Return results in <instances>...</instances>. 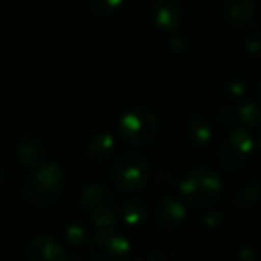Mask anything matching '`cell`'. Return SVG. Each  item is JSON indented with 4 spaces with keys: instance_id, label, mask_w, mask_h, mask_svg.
Returning a JSON list of instances; mask_svg holds the SVG:
<instances>
[{
    "instance_id": "1",
    "label": "cell",
    "mask_w": 261,
    "mask_h": 261,
    "mask_svg": "<svg viewBox=\"0 0 261 261\" xmlns=\"http://www.w3.org/2000/svg\"><path fill=\"white\" fill-rule=\"evenodd\" d=\"M66 185L64 169L55 162H46L41 167L34 169L23 179L20 196L29 206L36 210L50 208L61 199Z\"/></svg>"
},
{
    "instance_id": "2",
    "label": "cell",
    "mask_w": 261,
    "mask_h": 261,
    "mask_svg": "<svg viewBox=\"0 0 261 261\" xmlns=\"http://www.w3.org/2000/svg\"><path fill=\"white\" fill-rule=\"evenodd\" d=\"M178 190L187 204L206 210L220 199L224 183L215 169L208 165H196L183 176L181 181H178Z\"/></svg>"
},
{
    "instance_id": "3",
    "label": "cell",
    "mask_w": 261,
    "mask_h": 261,
    "mask_svg": "<svg viewBox=\"0 0 261 261\" xmlns=\"http://www.w3.org/2000/svg\"><path fill=\"white\" fill-rule=\"evenodd\" d=\"M109 174L119 192L134 194L144 189L151 179V165L141 153L124 151L114 158Z\"/></svg>"
},
{
    "instance_id": "4",
    "label": "cell",
    "mask_w": 261,
    "mask_h": 261,
    "mask_svg": "<svg viewBox=\"0 0 261 261\" xmlns=\"http://www.w3.org/2000/svg\"><path fill=\"white\" fill-rule=\"evenodd\" d=\"M117 132L124 142L132 146H149L160 134L158 117L146 107H132L121 114L117 121Z\"/></svg>"
},
{
    "instance_id": "5",
    "label": "cell",
    "mask_w": 261,
    "mask_h": 261,
    "mask_svg": "<svg viewBox=\"0 0 261 261\" xmlns=\"http://www.w3.org/2000/svg\"><path fill=\"white\" fill-rule=\"evenodd\" d=\"M254 149V141L247 128H231L217 146V164L226 172H237L245 165Z\"/></svg>"
},
{
    "instance_id": "6",
    "label": "cell",
    "mask_w": 261,
    "mask_h": 261,
    "mask_svg": "<svg viewBox=\"0 0 261 261\" xmlns=\"http://www.w3.org/2000/svg\"><path fill=\"white\" fill-rule=\"evenodd\" d=\"M93 261H130L132 244L126 237L114 229H100L87 242Z\"/></svg>"
},
{
    "instance_id": "7",
    "label": "cell",
    "mask_w": 261,
    "mask_h": 261,
    "mask_svg": "<svg viewBox=\"0 0 261 261\" xmlns=\"http://www.w3.org/2000/svg\"><path fill=\"white\" fill-rule=\"evenodd\" d=\"M217 123L222 124L224 128H258L261 124V109L254 101L242 100L237 103H222L215 112Z\"/></svg>"
},
{
    "instance_id": "8",
    "label": "cell",
    "mask_w": 261,
    "mask_h": 261,
    "mask_svg": "<svg viewBox=\"0 0 261 261\" xmlns=\"http://www.w3.org/2000/svg\"><path fill=\"white\" fill-rule=\"evenodd\" d=\"M187 219H189V212H187V204L183 199H178L172 194L164 196L156 203L155 210H153V220L155 226L162 233H178L183 229Z\"/></svg>"
},
{
    "instance_id": "9",
    "label": "cell",
    "mask_w": 261,
    "mask_h": 261,
    "mask_svg": "<svg viewBox=\"0 0 261 261\" xmlns=\"http://www.w3.org/2000/svg\"><path fill=\"white\" fill-rule=\"evenodd\" d=\"M149 20L160 32H176L185 20L183 0H149Z\"/></svg>"
},
{
    "instance_id": "10",
    "label": "cell",
    "mask_w": 261,
    "mask_h": 261,
    "mask_svg": "<svg viewBox=\"0 0 261 261\" xmlns=\"http://www.w3.org/2000/svg\"><path fill=\"white\" fill-rule=\"evenodd\" d=\"M258 0H222L220 16L233 31H249L256 20Z\"/></svg>"
},
{
    "instance_id": "11",
    "label": "cell",
    "mask_w": 261,
    "mask_h": 261,
    "mask_svg": "<svg viewBox=\"0 0 261 261\" xmlns=\"http://www.w3.org/2000/svg\"><path fill=\"white\" fill-rule=\"evenodd\" d=\"M25 261H71V254L52 234H38L25 247Z\"/></svg>"
},
{
    "instance_id": "12",
    "label": "cell",
    "mask_w": 261,
    "mask_h": 261,
    "mask_svg": "<svg viewBox=\"0 0 261 261\" xmlns=\"http://www.w3.org/2000/svg\"><path fill=\"white\" fill-rule=\"evenodd\" d=\"M14 156H16L18 164L23 169H29V171H34V169L41 167L43 164L48 162L46 146L43 144L41 139L34 137V135H25L16 142Z\"/></svg>"
},
{
    "instance_id": "13",
    "label": "cell",
    "mask_w": 261,
    "mask_h": 261,
    "mask_svg": "<svg viewBox=\"0 0 261 261\" xmlns=\"http://www.w3.org/2000/svg\"><path fill=\"white\" fill-rule=\"evenodd\" d=\"M79 206L87 215H93V213L101 212L105 208L116 206L114 204L112 190L107 189L105 185H100V183H93V185L84 187L79 196Z\"/></svg>"
},
{
    "instance_id": "14",
    "label": "cell",
    "mask_w": 261,
    "mask_h": 261,
    "mask_svg": "<svg viewBox=\"0 0 261 261\" xmlns=\"http://www.w3.org/2000/svg\"><path fill=\"white\" fill-rule=\"evenodd\" d=\"M261 203V181L258 179H244L233 187L229 196L231 208L238 212L254 210Z\"/></svg>"
},
{
    "instance_id": "15",
    "label": "cell",
    "mask_w": 261,
    "mask_h": 261,
    "mask_svg": "<svg viewBox=\"0 0 261 261\" xmlns=\"http://www.w3.org/2000/svg\"><path fill=\"white\" fill-rule=\"evenodd\" d=\"M185 137L189 144L194 146V148H206L213 137V128L208 117L203 116V114L189 116V119L185 121Z\"/></svg>"
},
{
    "instance_id": "16",
    "label": "cell",
    "mask_w": 261,
    "mask_h": 261,
    "mask_svg": "<svg viewBox=\"0 0 261 261\" xmlns=\"http://www.w3.org/2000/svg\"><path fill=\"white\" fill-rule=\"evenodd\" d=\"M114 151H116V137L110 132H98V134L91 135L86 144V153L96 162H103L110 158Z\"/></svg>"
},
{
    "instance_id": "17",
    "label": "cell",
    "mask_w": 261,
    "mask_h": 261,
    "mask_svg": "<svg viewBox=\"0 0 261 261\" xmlns=\"http://www.w3.org/2000/svg\"><path fill=\"white\" fill-rule=\"evenodd\" d=\"M121 217L128 226H142L149 219L148 203L141 197H130L121 206Z\"/></svg>"
},
{
    "instance_id": "18",
    "label": "cell",
    "mask_w": 261,
    "mask_h": 261,
    "mask_svg": "<svg viewBox=\"0 0 261 261\" xmlns=\"http://www.w3.org/2000/svg\"><path fill=\"white\" fill-rule=\"evenodd\" d=\"M247 93H249V84L238 75L226 76V79L220 82V94H222L224 100L229 101V103H237V101L245 100Z\"/></svg>"
},
{
    "instance_id": "19",
    "label": "cell",
    "mask_w": 261,
    "mask_h": 261,
    "mask_svg": "<svg viewBox=\"0 0 261 261\" xmlns=\"http://www.w3.org/2000/svg\"><path fill=\"white\" fill-rule=\"evenodd\" d=\"M123 6L124 0H87V7H89L91 14L101 18V20L117 16Z\"/></svg>"
},
{
    "instance_id": "20",
    "label": "cell",
    "mask_w": 261,
    "mask_h": 261,
    "mask_svg": "<svg viewBox=\"0 0 261 261\" xmlns=\"http://www.w3.org/2000/svg\"><path fill=\"white\" fill-rule=\"evenodd\" d=\"M64 240L68 242L71 247L75 249H80L84 247V245H87V242H89V231H87V227L84 226V224L80 222H69L68 226L64 227Z\"/></svg>"
},
{
    "instance_id": "21",
    "label": "cell",
    "mask_w": 261,
    "mask_h": 261,
    "mask_svg": "<svg viewBox=\"0 0 261 261\" xmlns=\"http://www.w3.org/2000/svg\"><path fill=\"white\" fill-rule=\"evenodd\" d=\"M242 48L252 61H261V32L249 29L247 34L244 36V41H242Z\"/></svg>"
},
{
    "instance_id": "22",
    "label": "cell",
    "mask_w": 261,
    "mask_h": 261,
    "mask_svg": "<svg viewBox=\"0 0 261 261\" xmlns=\"http://www.w3.org/2000/svg\"><path fill=\"white\" fill-rule=\"evenodd\" d=\"M91 217V222L98 227V229H112L114 226L117 224V210L116 206L105 208L101 212L93 213Z\"/></svg>"
},
{
    "instance_id": "23",
    "label": "cell",
    "mask_w": 261,
    "mask_h": 261,
    "mask_svg": "<svg viewBox=\"0 0 261 261\" xmlns=\"http://www.w3.org/2000/svg\"><path fill=\"white\" fill-rule=\"evenodd\" d=\"M153 187H155L160 194L167 196V194H171L174 189H178V178H176L174 172H171V171H160L155 178H153Z\"/></svg>"
},
{
    "instance_id": "24",
    "label": "cell",
    "mask_w": 261,
    "mask_h": 261,
    "mask_svg": "<svg viewBox=\"0 0 261 261\" xmlns=\"http://www.w3.org/2000/svg\"><path fill=\"white\" fill-rule=\"evenodd\" d=\"M169 50L172 52V55L183 59L189 57L190 52H192V45H190L189 39H185L183 36H174V38L169 39Z\"/></svg>"
},
{
    "instance_id": "25",
    "label": "cell",
    "mask_w": 261,
    "mask_h": 261,
    "mask_svg": "<svg viewBox=\"0 0 261 261\" xmlns=\"http://www.w3.org/2000/svg\"><path fill=\"white\" fill-rule=\"evenodd\" d=\"M201 224L204 229H217L224 224V213L220 210H213V206H210L201 217Z\"/></svg>"
},
{
    "instance_id": "26",
    "label": "cell",
    "mask_w": 261,
    "mask_h": 261,
    "mask_svg": "<svg viewBox=\"0 0 261 261\" xmlns=\"http://www.w3.org/2000/svg\"><path fill=\"white\" fill-rule=\"evenodd\" d=\"M238 259L240 261H258L259 249L254 244H244L238 249Z\"/></svg>"
},
{
    "instance_id": "27",
    "label": "cell",
    "mask_w": 261,
    "mask_h": 261,
    "mask_svg": "<svg viewBox=\"0 0 261 261\" xmlns=\"http://www.w3.org/2000/svg\"><path fill=\"white\" fill-rule=\"evenodd\" d=\"M254 96H256V103H258L259 109H261V80L256 84V87H254Z\"/></svg>"
},
{
    "instance_id": "28",
    "label": "cell",
    "mask_w": 261,
    "mask_h": 261,
    "mask_svg": "<svg viewBox=\"0 0 261 261\" xmlns=\"http://www.w3.org/2000/svg\"><path fill=\"white\" fill-rule=\"evenodd\" d=\"M146 261H176V259H172V258H167V256H156V254H153V256H149Z\"/></svg>"
},
{
    "instance_id": "29",
    "label": "cell",
    "mask_w": 261,
    "mask_h": 261,
    "mask_svg": "<svg viewBox=\"0 0 261 261\" xmlns=\"http://www.w3.org/2000/svg\"><path fill=\"white\" fill-rule=\"evenodd\" d=\"M6 176H7L6 174V169H4L2 165H0V185H2V183L6 181Z\"/></svg>"
},
{
    "instance_id": "30",
    "label": "cell",
    "mask_w": 261,
    "mask_h": 261,
    "mask_svg": "<svg viewBox=\"0 0 261 261\" xmlns=\"http://www.w3.org/2000/svg\"><path fill=\"white\" fill-rule=\"evenodd\" d=\"M258 144H259V149H261V124L258 126Z\"/></svg>"
},
{
    "instance_id": "31",
    "label": "cell",
    "mask_w": 261,
    "mask_h": 261,
    "mask_svg": "<svg viewBox=\"0 0 261 261\" xmlns=\"http://www.w3.org/2000/svg\"><path fill=\"white\" fill-rule=\"evenodd\" d=\"M197 261H204V259H197Z\"/></svg>"
}]
</instances>
